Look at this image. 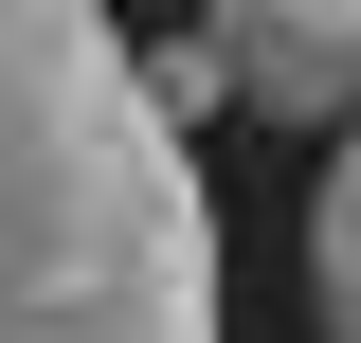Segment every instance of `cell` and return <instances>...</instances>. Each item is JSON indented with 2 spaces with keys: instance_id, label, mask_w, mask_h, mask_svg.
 <instances>
[{
  "instance_id": "277c9868",
  "label": "cell",
  "mask_w": 361,
  "mask_h": 343,
  "mask_svg": "<svg viewBox=\"0 0 361 343\" xmlns=\"http://www.w3.org/2000/svg\"><path fill=\"white\" fill-rule=\"evenodd\" d=\"M145 109H163V127H199V109H235V73H217V37H180V54H145Z\"/></svg>"
},
{
  "instance_id": "6da1fadb",
  "label": "cell",
  "mask_w": 361,
  "mask_h": 343,
  "mask_svg": "<svg viewBox=\"0 0 361 343\" xmlns=\"http://www.w3.org/2000/svg\"><path fill=\"white\" fill-rule=\"evenodd\" d=\"M0 343H217V199L109 0H0Z\"/></svg>"
},
{
  "instance_id": "3957f363",
  "label": "cell",
  "mask_w": 361,
  "mask_h": 343,
  "mask_svg": "<svg viewBox=\"0 0 361 343\" xmlns=\"http://www.w3.org/2000/svg\"><path fill=\"white\" fill-rule=\"evenodd\" d=\"M307 307H325V343H361V127L307 181Z\"/></svg>"
},
{
  "instance_id": "7a4b0ae2",
  "label": "cell",
  "mask_w": 361,
  "mask_h": 343,
  "mask_svg": "<svg viewBox=\"0 0 361 343\" xmlns=\"http://www.w3.org/2000/svg\"><path fill=\"white\" fill-rule=\"evenodd\" d=\"M217 73L271 127H361V0H217Z\"/></svg>"
}]
</instances>
